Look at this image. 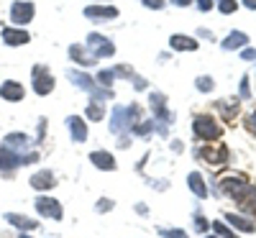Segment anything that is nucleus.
I'll use <instances>...</instances> for the list:
<instances>
[{
  "instance_id": "obj_1",
  "label": "nucleus",
  "mask_w": 256,
  "mask_h": 238,
  "mask_svg": "<svg viewBox=\"0 0 256 238\" xmlns=\"http://www.w3.org/2000/svg\"><path fill=\"white\" fill-rule=\"evenodd\" d=\"M192 131H195V136L202 138V141H212L220 134V128L216 126V120H212L210 116H198L195 123H192Z\"/></svg>"
},
{
  "instance_id": "obj_2",
  "label": "nucleus",
  "mask_w": 256,
  "mask_h": 238,
  "mask_svg": "<svg viewBox=\"0 0 256 238\" xmlns=\"http://www.w3.org/2000/svg\"><path fill=\"white\" fill-rule=\"evenodd\" d=\"M34 90L38 95H49L54 90V77L46 72V67H34Z\"/></svg>"
},
{
  "instance_id": "obj_3",
  "label": "nucleus",
  "mask_w": 256,
  "mask_h": 238,
  "mask_svg": "<svg viewBox=\"0 0 256 238\" xmlns=\"http://www.w3.org/2000/svg\"><path fill=\"white\" fill-rule=\"evenodd\" d=\"M34 18V3H26V0H16V3L10 6V20L13 24H28V20Z\"/></svg>"
},
{
  "instance_id": "obj_4",
  "label": "nucleus",
  "mask_w": 256,
  "mask_h": 238,
  "mask_svg": "<svg viewBox=\"0 0 256 238\" xmlns=\"http://www.w3.org/2000/svg\"><path fill=\"white\" fill-rule=\"evenodd\" d=\"M36 210H38L41 215H46V218H54V220L62 218V208H59V202L52 200V198H38V200H36Z\"/></svg>"
},
{
  "instance_id": "obj_5",
  "label": "nucleus",
  "mask_w": 256,
  "mask_h": 238,
  "mask_svg": "<svg viewBox=\"0 0 256 238\" xmlns=\"http://www.w3.org/2000/svg\"><path fill=\"white\" fill-rule=\"evenodd\" d=\"M84 16L88 18H116L118 16V10L113 8V6H90V8H84Z\"/></svg>"
},
{
  "instance_id": "obj_6",
  "label": "nucleus",
  "mask_w": 256,
  "mask_h": 238,
  "mask_svg": "<svg viewBox=\"0 0 256 238\" xmlns=\"http://www.w3.org/2000/svg\"><path fill=\"white\" fill-rule=\"evenodd\" d=\"M3 38L8 46H20L28 41V34L26 31H16V28H3Z\"/></svg>"
},
{
  "instance_id": "obj_7",
  "label": "nucleus",
  "mask_w": 256,
  "mask_h": 238,
  "mask_svg": "<svg viewBox=\"0 0 256 238\" xmlns=\"http://www.w3.org/2000/svg\"><path fill=\"white\" fill-rule=\"evenodd\" d=\"M31 187H36V190H49V187H54V174H52L49 169L38 172V174L31 177Z\"/></svg>"
},
{
  "instance_id": "obj_8",
  "label": "nucleus",
  "mask_w": 256,
  "mask_h": 238,
  "mask_svg": "<svg viewBox=\"0 0 256 238\" xmlns=\"http://www.w3.org/2000/svg\"><path fill=\"white\" fill-rule=\"evenodd\" d=\"M70 56L77 62V64H82V67H90V64H95V54H88V52H84L82 46H72L70 49Z\"/></svg>"
},
{
  "instance_id": "obj_9",
  "label": "nucleus",
  "mask_w": 256,
  "mask_h": 238,
  "mask_svg": "<svg viewBox=\"0 0 256 238\" xmlns=\"http://www.w3.org/2000/svg\"><path fill=\"white\" fill-rule=\"evenodd\" d=\"M169 44H172V49H180V52L198 49V41L190 38V36H172V38H169Z\"/></svg>"
},
{
  "instance_id": "obj_10",
  "label": "nucleus",
  "mask_w": 256,
  "mask_h": 238,
  "mask_svg": "<svg viewBox=\"0 0 256 238\" xmlns=\"http://www.w3.org/2000/svg\"><path fill=\"white\" fill-rule=\"evenodd\" d=\"M0 95H3L6 100H20L24 98V88H20L18 82H6L3 88H0Z\"/></svg>"
},
{
  "instance_id": "obj_11",
  "label": "nucleus",
  "mask_w": 256,
  "mask_h": 238,
  "mask_svg": "<svg viewBox=\"0 0 256 238\" xmlns=\"http://www.w3.org/2000/svg\"><path fill=\"white\" fill-rule=\"evenodd\" d=\"M18 162H24V159H18L16 154H8V146L0 148V169H3L6 174H8L13 166H18Z\"/></svg>"
},
{
  "instance_id": "obj_12",
  "label": "nucleus",
  "mask_w": 256,
  "mask_h": 238,
  "mask_svg": "<svg viewBox=\"0 0 256 238\" xmlns=\"http://www.w3.org/2000/svg\"><path fill=\"white\" fill-rule=\"evenodd\" d=\"M67 123H70V131H72L74 141H84V138H88V128H84L82 118H70Z\"/></svg>"
},
{
  "instance_id": "obj_13",
  "label": "nucleus",
  "mask_w": 256,
  "mask_h": 238,
  "mask_svg": "<svg viewBox=\"0 0 256 238\" xmlns=\"http://www.w3.org/2000/svg\"><path fill=\"white\" fill-rule=\"evenodd\" d=\"M90 159H92V164H98L100 169H113V166H116V162H113V156L108 154V151H95Z\"/></svg>"
},
{
  "instance_id": "obj_14",
  "label": "nucleus",
  "mask_w": 256,
  "mask_h": 238,
  "mask_svg": "<svg viewBox=\"0 0 256 238\" xmlns=\"http://www.w3.org/2000/svg\"><path fill=\"white\" fill-rule=\"evenodd\" d=\"M246 41H248V36L246 34H241V31H233L228 38H226V49H241V46H246Z\"/></svg>"
},
{
  "instance_id": "obj_15",
  "label": "nucleus",
  "mask_w": 256,
  "mask_h": 238,
  "mask_svg": "<svg viewBox=\"0 0 256 238\" xmlns=\"http://www.w3.org/2000/svg\"><path fill=\"white\" fill-rule=\"evenodd\" d=\"M8 223H16L20 230H34V228L38 226V223L31 220V218H24V215H10V212H8Z\"/></svg>"
},
{
  "instance_id": "obj_16",
  "label": "nucleus",
  "mask_w": 256,
  "mask_h": 238,
  "mask_svg": "<svg viewBox=\"0 0 256 238\" xmlns=\"http://www.w3.org/2000/svg\"><path fill=\"white\" fill-rule=\"evenodd\" d=\"M190 187H192V192H198V198H205L208 194V190L202 187V177L200 174H190Z\"/></svg>"
},
{
  "instance_id": "obj_17",
  "label": "nucleus",
  "mask_w": 256,
  "mask_h": 238,
  "mask_svg": "<svg viewBox=\"0 0 256 238\" xmlns=\"http://www.w3.org/2000/svg\"><path fill=\"white\" fill-rule=\"evenodd\" d=\"M228 220L236 226V228H241V230H246V233H251L254 230V223L251 220H246V218H238V215H228Z\"/></svg>"
},
{
  "instance_id": "obj_18",
  "label": "nucleus",
  "mask_w": 256,
  "mask_h": 238,
  "mask_svg": "<svg viewBox=\"0 0 256 238\" xmlns=\"http://www.w3.org/2000/svg\"><path fill=\"white\" fill-rule=\"evenodd\" d=\"M88 118H92V120H100L102 118V105L100 102H95V105L88 108Z\"/></svg>"
},
{
  "instance_id": "obj_19",
  "label": "nucleus",
  "mask_w": 256,
  "mask_h": 238,
  "mask_svg": "<svg viewBox=\"0 0 256 238\" xmlns=\"http://www.w3.org/2000/svg\"><path fill=\"white\" fill-rule=\"evenodd\" d=\"M218 8L220 13H233L236 10V0H218Z\"/></svg>"
},
{
  "instance_id": "obj_20",
  "label": "nucleus",
  "mask_w": 256,
  "mask_h": 238,
  "mask_svg": "<svg viewBox=\"0 0 256 238\" xmlns=\"http://www.w3.org/2000/svg\"><path fill=\"white\" fill-rule=\"evenodd\" d=\"M113 70H105V72H100V77H98V82L100 84H113Z\"/></svg>"
},
{
  "instance_id": "obj_21",
  "label": "nucleus",
  "mask_w": 256,
  "mask_h": 238,
  "mask_svg": "<svg viewBox=\"0 0 256 238\" xmlns=\"http://www.w3.org/2000/svg\"><path fill=\"white\" fill-rule=\"evenodd\" d=\"M212 228H216V230H218V233H220L223 238H236V233H230V230H228V228H226L223 223H212Z\"/></svg>"
},
{
  "instance_id": "obj_22",
  "label": "nucleus",
  "mask_w": 256,
  "mask_h": 238,
  "mask_svg": "<svg viewBox=\"0 0 256 238\" xmlns=\"http://www.w3.org/2000/svg\"><path fill=\"white\" fill-rule=\"evenodd\" d=\"M210 82H212L210 77H200V80H198V88H200L202 92H208V90L212 88V84H210Z\"/></svg>"
},
{
  "instance_id": "obj_23",
  "label": "nucleus",
  "mask_w": 256,
  "mask_h": 238,
  "mask_svg": "<svg viewBox=\"0 0 256 238\" xmlns=\"http://www.w3.org/2000/svg\"><path fill=\"white\" fill-rule=\"evenodd\" d=\"M144 6H146V8H156V10H159V8L164 6V0H144Z\"/></svg>"
},
{
  "instance_id": "obj_24",
  "label": "nucleus",
  "mask_w": 256,
  "mask_h": 238,
  "mask_svg": "<svg viewBox=\"0 0 256 238\" xmlns=\"http://www.w3.org/2000/svg\"><path fill=\"white\" fill-rule=\"evenodd\" d=\"M198 6H200V10H210L212 8V0H198Z\"/></svg>"
},
{
  "instance_id": "obj_25",
  "label": "nucleus",
  "mask_w": 256,
  "mask_h": 238,
  "mask_svg": "<svg viewBox=\"0 0 256 238\" xmlns=\"http://www.w3.org/2000/svg\"><path fill=\"white\" fill-rule=\"evenodd\" d=\"M244 59H256V52H254V49H246V52H244Z\"/></svg>"
},
{
  "instance_id": "obj_26",
  "label": "nucleus",
  "mask_w": 256,
  "mask_h": 238,
  "mask_svg": "<svg viewBox=\"0 0 256 238\" xmlns=\"http://www.w3.org/2000/svg\"><path fill=\"white\" fill-rule=\"evenodd\" d=\"M244 3H246L248 8H256V0H244Z\"/></svg>"
},
{
  "instance_id": "obj_27",
  "label": "nucleus",
  "mask_w": 256,
  "mask_h": 238,
  "mask_svg": "<svg viewBox=\"0 0 256 238\" xmlns=\"http://www.w3.org/2000/svg\"><path fill=\"white\" fill-rule=\"evenodd\" d=\"M248 123H251V128H256V113H254V116L248 118Z\"/></svg>"
},
{
  "instance_id": "obj_28",
  "label": "nucleus",
  "mask_w": 256,
  "mask_h": 238,
  "mask_svg": "<svg viewBox=\"0 0 256 238\" xmlns=\"http://www.w3.org/2000/svg\"><path fill=\"white\" fill-rule=\"evenodd\" d=\"M177 6H190V0H174Z\"/></svg>"
},
{
  "instance_id": "obj_29",
  "label": "nucleus",
  "mask_w": 256,
  "mask_h": 238,
  "mask_svg": "<svg viewBox=\"0 0 256 238\" xmlns=\"http://www.w3.org/2000/svg\"><path fill=\"white\" fill-rule=\"evenodd\" d=\"M24 238H26V236H24Z\"/></svg>"
}]
</instances>
